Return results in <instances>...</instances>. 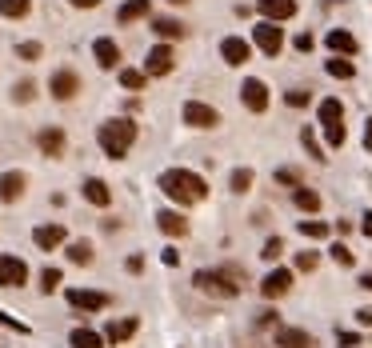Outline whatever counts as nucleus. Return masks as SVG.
Masks as SVG:
<instances>
[{
	"label": "nucleus",
	"mask_w": 372,
	"mask_h": 348,
	"mask_svg": "<svg viewBox=\"0 0 372 348\" xmlns=\"http://www.w3.org/2000/svg\"><path fill=\"white\" fill-rule=\"evenodd\" d=\"M96 140H100V148H104L113 161H124L128 148H132V140H137V124H132L128 116H120V120H104L100 132H96Z\"/></svg>",
	"instance_id": "nucleus-3"
},
{
	"label": "nucleus",
	"mask_w": 372,
	"mask_h": 348,
	"mask_svg": "<svg viewBox=\"0 0 372 348\" xmlns=\"http://www.w3.org/2000/svg\"><path fill=\"white\" fill-rule=\"evenodd\" d=\"M360 232L372 240V212H364V220H360Z\"/></svg>",
	"instance_id": "nucleus-48"
},
{
	"label": "nucleus",
	"mask_w": 372,
	"mask_h": 348,
	"mask_svg": "<svg viewBox=\"0 0 372 348\" xmlns=\"http://www.w3.org/2000/svg\"><path fill=\"white\" fill-rule=\"evenodd\" d=\"M176 65V56H172V48L168 45H156L148 52V60H144V76H168Z\"/></svg>",
	"instance_id": "nucleus-12"
},
{
	"label": "nucleus",
	"mask_w": 372,
	"mask_h": 348,
	"mask_svg": "<svg viewBox=\"0 0 372 348\" xmlns=\"http://www.w3.org/2000/svg\"><path fill=\"white\" fill-rule=\"evenodd\" d=\"M301 232L308 236V240H325V236H328V224H325V220H301Z\"/></svg>",
	"instance_id": "nucleus-33"
},
{
	"label": "nucleus",
	"mask_w": 372,
	"mask_h": 348,
	"mask_svg": "<svg viewBox=\"0 0 372 348\" xmlns=\"http://www.w3.org/2000/svg\"><path fill=\"white\" fill-rule=\"evenodd\" d=\"M192 284L205 292V297H216V301H233L240 297V284H244V272L240 268H200Z\"/></svg>",
	"instance_id": "nucleus-2"
},
{
	"label": "nucleus",
	"mask_w": 372,
	"mask_h": 348,
	"mask_svg": "<svg viewBox=\"0 0 372 348\" xmlns=\"http://www.w3.org/2000/svg\"><path fill=\"white\" fill-rule=\"evenodd\" d=\"M137 332V316H124V321H113V325L104 328V340L108 345H120V340H128Z\"/></svg>",
	"instance_id": "nucleus-21"
},
{
	"label": "nucleus",
	"mask_w": 372,
	"mask_h": 348,
	"mask_svg": "<svg viewBox=\"0 0 372 348\" xmlns=\"http://www.w3.org/2000/svg\"><path fill=\"white\" fill-rule=\"evenodd\" d=\"M93 56H96V65H100V69H117V65H120V48H117V40L100 36V40L93 45Z\"/></svg>",
	"instance_id": "nucleus-18"
},
{
	"label": "nucleus",
	"mask_w": 372,
	"mask_h": 348,
	"mask_svg": "<svg viewBox=\"0 0 372 348\" xmlns=\"http://www.w3.org/2000/svg\"><path fill=\"white\" fill-rule=\"evenodd\" d=\"M256 8L264 12V21H272V24L297 16V0H256Z\"/></svg>",
	"instance_id": "nucleus-15"
},
{
	"label": "nucleus",
	"mask_w": 372,
	"mask_h": 348,
	"mask_svg": "<svg viewBox=\"0 0 372 348\" xmlns=\"http://www.w3.org/2000/svg\"><path fill=\"white\" fill-rule=\"evenodd\" d=\"M356 325H360V328H372V308H356Z\"/></svg>",
	"instance_id": "nucleus-45"
},
{
	"label": "nucleus",
	"mask_w": 372,
	"mask_h": 348,
	"mask_svg": "<svg viewBox=\"0 0 372 348\" xmlns=\"http://www.w3.org/2000/svg\"><path fill=\"white\" fill-rule=\"evenodd\" d=\"M161 188H164V196H168V200H176L181 209L200 205V200L209 196L205 176H196V172H188V168H168V172H161Z\"/></svg>",
	"instance_id": "nucleus-1"
},
{
	"label": "nucleus",
	"mask_w": 372,
	"mask_h": 348,
	"mask_svg": "<svg viewBox=\"0 0 372 348\" xmlns=\"http://www.w3.org/2000/svg\"><path fill=\"white\" fill-rule=\"evenodd\" d=\"M284 100H288L292 108H301V104H308V93H304V89H288V93H284Z\"/></svg>",
	"instance_id": "nucleus-43"
},
{
	"label": "nucleus",
	"mask_w": 372,
	"mask_h": 348,
	"mask_svg": "<svg viewBox=\"0 0 372 348\" xmlns=\"http://www.w3.org/2000/svg\"><path fill=\"white\" fill-rule=\"evenodd\" d=\"M288 288H292V272H288V268H272L268 277L260 280V297H268V301L284 297Z\"/></svg>",
	"instance_id": "nucleus-13"
},
{
	"label": "nucleus",
	"mask_w": 372,
	"mask_h": 348,
	"mask_svg": "<svg viewBox=\"0 0 372 348\" xmlns=\"http://www.w3.org/2000/svg\"><path fill=\"white\" fill-rule=\"evenodd\" d=\"M144 80H148V76H144L140 69H120V84H124L128 93H140V89H144Z\"/></svg>",
	"instance_id": "nucleus-30"
},
{
	"label": "nucleus",
	"mask_w": 372,
	"mask_h": 348,
	"mask_svg": "<svg viewBox=\"0 0 372 348\" xmlns=\"http://www.w3.org/2000/svg\"><path fill=\"white\" fill-rule=\"evenodd\" d=\"M72 8H96V4H100V0H69Z\"/></svg>",
	"instance_id": "nucleus-49"
},
{
	"label": "nucleus",
	"mask_w": 372,
	"mask_h": 348,
	"mask_svg": "<svg viewBox=\"0 0 372 348\" xmlns=\"http://www.w3.org/2000/svg\"><path fill=\"white\" fill-rule=\"evenodd\" d=\"M301 144L308 148V156H312V161H328L325 152H321V144H316V137H312V128H304V132H301Z\"/></svg>",
	"instance_id": "nucleus-34"
},
{
	"label": "nucleus",
	"mask_w": 372,
	"mask_h": 348,
	"mask_svg": "<svg viewBox=\"0 0 372 348\" xmlns=\"http://www.w3.org/2000/svg\"><path fill=\"white\" fill-rule=\"evenodd\" d=\"M316 116H321V124H325V140L332 144V148H340V144L349 140V132H345V104L328 96V100H321Z\"/></svg>",
	"instance_id": "nucleus-4"
},
{
	"label": "nucleus",
	"mask_w": 372,
	"mask_h": 348,
	"mask_svg": "<svg viewBox=\"0 0 372 348\" xmlns=\"http://www.w3.org/2000/svg\"><path fill=\"white\" fill-rule=\"evenodd\" d=\"M280 253H284V240H280V236H272V240H264V253H260V256H264V260H277Z\"/></svg>",
	"instance_id": "nucleus-39"
},
{
	"label": "nucleus",
	"mask_w": 372,
	"mask_h": 348,
	"mask_svg": "<svg viewBox=\"0 0 372 348\" xmlns=\"http://www.w3.org/2000/svg\"><path fill=\"white\" fill-rule=\"evenodd\" d=\"M220 56H224V65L240 69V65H248V60H253V45H248L244 36H229V40L220 45Z\"/></svg>",
	"instance_id": "nucleus-11"
},
{
	"label": "nucleus",
	"mask_w": 372,
	"mask_h": 348,
	"mask_svg": "<svg viewBox=\"0 0 372 348\" xmlns=\"http://www.w3.org/2000/svg\"><path fill=\"white\" fill-rule=\"evenodd\" d=\"M48 93L56 96V100H72V96L80 93V76H76L72 69L52 72V80H48Z\"/></svg>",
	"instance_id": "nucleus-10"
},
{
	"label": "nucleus",
	"mask_w": 372,
	"mask_h": 348,
	"mask_svg": "<svg viewBox=\"0 0 372 348\" xmlns=\"http://www.w3.org/2000/svg\"><path fill=\"white\" fill-rule=\"evenodd\" d=\"M277 181L288 188H301V172H297V168H277Z\"/></svg>",
	"instance_id": "nucleus-37"
},
{
	"label": "nucleus",
	"mask_w": 372,
	"mask_h": 348,
	"mask_svg": "<svg viewBox=\"0 0 372 348\" xmlns=\"http://www.w3.org/2000/svg\"><path fill=\"white\" fill-rule=\"evenodd\" d=\"M253 40H256V48H260V52L277 56L280 48H284V32H280V28H277L272 21H260V24L253 28Z\"/></svg>",
	"instance_id": "nucleus-5"
},
{
	"label": "nucleus",
	"mask_w": 372,
	"mask_h": 348,
	"mask_svg": "<svg viewBox=\"0 0 372 348\" xmlns=\"http://www.w3.org/2000/svg\"><path fill=\"white\" fill-rule=\"evenodd\" d=\"M28 8H32V0H0V16H8V21L28 16Z\"/></svg>",
	"instance_id": "nucleus-28"
},
{
	"label": "nucleus",
	"mask_w": 372,
	"mask_h": 348,
	"mask_svg": "<svg viewBox=\"0 0 372 348\" xmlns=\"http://www.w3.org/2000/svg\"><path fill=\"white\" fill-rule=\"evenodd\" d=\"M0 325H4V328H12V332H21V336H28V325H24V321H16V316H8L4 308H0Z\"/></svg>",
	"instance_id": "nucleus-41"
},
{
	"label": "nucleus",
	"mask_w": 372,
	"mask_h": 348,
	"mask_svg": "<svg viewBox=\"0 0 372 348\" xmlns=\"http://www.w3.org/2000/svg\"><path fill=\"white\" fill-rule=\"evenodd\" d=\"M292 200H297V209H304V212H316L321 209V196L312 192V188H292Z\"/></svg>",
	"instance_id": "nucleus-27"
},
{
	"label": "nucleus",
	"mask_w": 372,
	"mask_h": 348,
	"mask_svg": "<svg viewBox=\"0 0 372 348\" xmlns=\"http://www.w3.org/2000/svg\"><path fill=\"white\" fill-rule=\"evenodd\" d=\"M364 148L372 152V116H369V124H364Z\"/></svg>",
	"instance_id": "nucleus-50"
},
{
	"label": "nucleus",
	"mask_w": 372,
	"mask_h": 348,
	"mask_svg": "<svg viewBox=\"0 0 372 348\" xmlns=\"http://www.w3.org/2000/svg\"><path fill=\"white\" fill-rule=\"evenodd\" d=\"M328 76L352 80V76H356V69H352V60H340V56H332V60H328Z\"/></svg>",
	"instance_id": "nucleus-31"
},
{
	"label": "nucleus",
	"mask_w": 372,
	"mask_h": 348,
	"mask_svg": "<svg viewBox=\"0 0 372 348\" xmlns=\"http://www.w3.org/2000/svg\"><path fill=\"white\" fill-rule=\"evenodd\" d=\"M316 264H321V256L316 253H297V268H301V272H312Z\"/></svg>",
	"instance_id": "nucleus-40"
},
{
	"label": "nucleus",
	"mask_w": 372,
	"mask_h": 348,
	"mask_svg": "<svg viewBox=\"0 0 372 348\" xmlns=\"http://www.w3.org/2000/svg\"><path fill=\"white\" fill-rule=\"evenodd\" d=\"M325 40H328V48H332L336 56H352V52H356V36H352V32H345V28H332Z\"/></svg>",
	"instance_id": "nucleus-20"
},
{
	"label": "nucleus",
	"mask_w": 372,
	"mask_h": 348,
	"mask_svg": "<svg viewBox=\"0 0 372 348\" xmlns=\"http://www.w3.org/2000/svg\"><path fill=\"white\" fill-rule=\"evenodd\" d=\"M356 284H360V288H364V292H372V272H364V277L356 280Z\"/></svg>",
	"instance_id": "nucleus-51"
},
{
	"label": "nucleus",
	"mask_w": 372,
	"mask_h": 348,
	"mask_svg": "<svg viewBox=\"0 0 372 348\" xmlns=\"http://www.w3.org/2000/svg\"><path fill=\"white\" fill-rule=\"evenodd\" d=\"M69 345L72 348H104V336H100V332H93V328H72Z\"/></svg>",
	"instance_id": "nucleus-25"
},
{
	"label": "nucleus",
	"mask_w": 372,
	"mask_h": 348,
	"mask_svg": "<svg viewBox=\"0 0 372 348\" xmlns=\"http://www.w3.org/2000/svg\"><path fill=\"white\" fill-rule=\"evenodd\" d=\"M253 188V168H236L233 172V192H248Z\"/></svg>",
	"instance_id": "nucleus-35"
},
{
	"label": "nucleus",
	"mask_w": 372,
	"mask_h": 348,
	"mask_svg": "<svg viewBox=\"0 0 372 348\" xmlns=\"http://www.w3.org/2000/svg\"><path fill=\"white\" fill-rule=\"evenodd\" d=\"M40 288H45V292H56V288H60V268H45V272H40Z\"/></svg>",
	"instance_id": "nucleus-36"
},
{
	"label": "nucleus",
	"mask_w": 372,
	"mask_h": 348,
	"mask_svg": "<svg viewBox=\"0 0 372 348\" xmlns=\"http://www.w3.org/2000/svg\"><path fill=\"white\" fill-rule=\"evenodd\" d=\"M84 200H89V205H96V209H108V205H113V192H108V185H104V181L89 176V181H84Z\"/></svg>",
	"instance_id": "nucleus-19"
},
{
	"label": "nucleus",
	"mask_w": 372,
	"mask_h": 348,
	"mask_svg": "<svg viewBox=\"0 0 372 348\" xmlns=\"http://www.w3.org/2000/svg\"><path fill=\"white\" fill-rule=\"evenodd\" d=\"M328 256H332V260H336L340 268H352V264H356V256H352L349 244H332V248H328Z\"/></svg>",
	"instance_id": "nucleus-32"
},
{
	"label": "nucleus",
	"mask_w": 372,
	"mask_h": 348,
	"mask_svg": "<svg viewBox=\"0 0 372 348\" xmlns=\"http://www.w3.org/2000/svg\"><path fill=\"white\" fill-rule=\"evenodd\" d=\"M24 185H28V181H24V172H4V176H0V200H4V205L21 200Z\"/></svg>",
	"instance_id": "nucleus-17"
},
{
	"label": "nucleus",
	"mask_w": 372,
	"mask_h": 348,
	"mask_svg": "<svg viewBox=\"0 0 372 348\" xmlns=\"http://www.w3.org/2000/svg\"><path fill=\"white\" fill-rule=\"evenodd\" d=\"M185 124H192V128H216V124H220V113H216L212 104L188 100L185 104Z\"/></svg>",
	"instance_id": "nucleus-7"
},
{
	"label": "nucleus",
	"mask_w": 372,
	"mask_h": 348,
	"mask_svg": "<svg viewBox=\"0 0 372 348\" xmlns=\"http://www.w3.org/2000/svg\"><path fill=\"white\" fill-rule=\"evenodd\" d=\"M152 32H156L161 40H181L188 28L181 21H172V16H156V21H152Z\"/></svg>",
	"instance_id": "nucleus-22"
},
{
	"label": "nucleus",
	"mask_w": 372,
	"mask_h": 348,
	"mask_svg": "<svg viewBox=\"0 0 372 348\" xmlns=\"http://www.w3.org/2000/svg\"><path fill=\"white\" fill-rule=\"evenodd\" d=\"M32 240H36V248L52 253V248H60V244L69 240V229H65V224H40V229L32 232Z\"/></svg>",
	"instance_id": "nucleus-16"
},
{
	"label": "nucleus",
	"mask_w": 372,
	"mask_h": 348,
	"mask_svg": "<svg viewBox=\"0 0 372 348\" xmlns=\"http://www.w3.org/2000/svg\"><path fill=\"white\" fill-rule=\"evenodd\" d=\"M161 260L168 264V268H176V264H181V253H176V248H164V253H161Z\"/></svg>",
	"instance_id": "nucleus-44"
},
{
	"label": "nucleus",
	"mask_w": 372,
	"mask_h": 348,
	"mask_svg": "<svg viewBox=\"0 0 372 348\" xmlns=\"http://www.w3.org/2000/svg\"><path fill=\"white\" fill-rule=\"evenodd\" d=\"M240 100H244L248 113H264V108H268V89H264V80L248 76V80L240 84Z\"/></svg>",
	"instance_id": "nucleus-9"
},
{
	"label": "nucleus",
	"mask_w": 372,
	"mask_h": 348,
	"mask_svg": "<svg viewBox=\"0 0 372 348\" xmlns=\"http://www.w3.org/2000/svg\"><path fill=\"white\" fill-rule=\"evenodd\" d=\"M69 304L80 312H100L108 308V292H96V288H69Z\"/></svg>",
	"instance_id": "nucleus-8"
},
{
	"label": "nucleus",
	"mask_w": 372,
	"mask_h": 348,
	"mask_svg": "<svg viewBox=\"0 0 372 348\" xmlns=\"http://www.w3.org/2000/svg\"><path fill=\"white\" fill-rule=\"evenodd\" d=\"M172 4H185V0H172Z\"/></svg>",
	"instance_id": "nucleus-52"
},
{
	"label": "nucleus",
	"mask_w": 372,
	"mask_h": 348,
	"mask_svg": "<svg viewBox=\"0 0 372 348\" xmlns=\"http://www.w3.org/2000/svg\"><path fill=\"white\" fill-rule=\"evenodd\" d=\"M272 345L277 348H316V336L304 332V328H277Z\"/></svg>",
	"instance_id": "nucleus-14"
},
{
	"label": "nucleus",
	"mask_w": 372,
	"mask_h": 348,
	"mask_svg": "<svg viewBox=\"0 0 372 348\" xmlns=\"http://www.w3.org/2000/svg\"><path fill=\"white\" fill-rule=\"evenodd\" d=\"M16 52H21V60H40V52H45V48L36 45V40H24Z\"/></svg>",
	"instance_id": "nucleus-38"
},
{
	"label": "nucleus",
	"mask_w": 372,
	"mask_h": 348,
	"mask_svg": "<svg viewBox=\"0 0 372 348\" xmlns=\"http://www.w3.org/2000/svg\"><path fill=\"white\" fill-rule=\"evenodd\" d=\"M340 345H345V348H356V345H360V336H356V332H340Z\"/></svg>",
	"instance_id": "nucleus-47"
},
{
	"label": "nucleus",
	"mask_w": 372,
	"mask_h": 348,
	"mask_svg": "<svg viewBox=\"0 0 372 348\" xmlns=\"http://www.w3.org/2000/svg\"><path fill=\"white\" fill-rule=\"evenodd\" d=\"M297 52H312V32H301V36H297Z\"/></svg>",
	"instance_id": "nucleus-46"
},
{
	"label": "nucleus",
	"mask_w": 372,
	"mask_h": 348,
	"mask_svg": "<svg viewBox=\"0 0 372 348\" xmlns=\"http://www.w3.org/2000/svg\"><path fill=\"white\" fill-rule=\"evenodd\" d=\"M140 16H148V0H124L120 12H117L120 24H132V21H140Z\"/></svg>",
	"instance_id": "nucleus-26"
},
{
	"label": "nucleus",
	"mask_w": 372,
	"mask_h": 348,
	"mask_svg": "<svg viewBox=\"0 0 372 348\" xmlns=\"http://www.w3.org/2000/svg\"><path fill=\"white\" fill-rule=\"evenodd\" d=\"M156 224H161L164 236H185V232H188V220H185V216H181V212H168V209L156 216Z\"/></svg>",
	"instance_id": "nucleus-24"
},
{
	"label": "nucleus",
	"mask_w": 372,
	"mask_h": 348,
	"mask_svg": "<svg viewBox=\"0 0 372 348\" xmlns=\"http://www.w3.org/2000/svg\"><path fill=\"white\" fill-rule=\"evenodd\" d=\"M16 100H21V104H28V100H32V96H36V84H32V80H21V84H16Z\"/></svg>",
	"instance_id": "nucleus-42"
},
{
	"label": "nucleus",
	"mask_w": 372,
	"mask_h": 348,
	"mask_svg": "<svg viewBox=\"0 0 372 348\" xmlns=\"http://www.w3.org/2000/svg\"><path fill=\"white\" fill-rule=\"evenodd\" d=\"M69 260H72V264H93V244H89V240H72V244H69Z\"/></svg>",
	"instance_id": "nucleus-29"
},
{
	"label": "nucleus",
	"mask_w": 372,
	"mask_h": 348,
	"mask_svg": "<svg viewBox=\"0 0 372 348\" xmlns=\"http://www.w3.org/2000/svg\"><path fill=\"white\" fill-rule=\"evenodd\" d=\"M36 144H40L45 156H60V152H65V132H60V128H45V132L36 137Z\"/></svg>",
	"instance_id": "nucleus-23"
},
{
	"label": "nucleus",
	"mask_w": 372,
	"mask_h": 348,
	"mask_svg": "<svg viewBox=\"0 0 372 348\" xmlns=\"http://www.w3.org/2000/svg\"><path fill=\"white\" fill-rule=\"evenodd\" d=\"M28 280V264L21 256H4L0 253V288H21Z\"/></svg>",
	"instance_id": "nucleus-6"
}]
</instances>
